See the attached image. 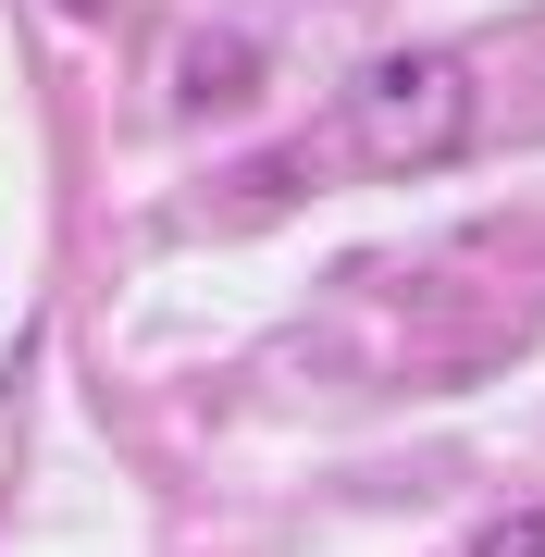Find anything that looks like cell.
<instances>
[{"mask_svg": "<svg viewBox=\"0 0 545 557\" xmlns=\"http://www.w3.org/2000/svg\"><path fill=\"white\" fill-rule=\"evenodd\" d=\"M75 13H100V0H75Z\"/></svg>", "mask_w": 545, "mask_h": 557, "instance_id": "cell-3", "label": "cell"}, {"mask_svg": "<svg viewBox=\"0 0 545 557\" xmlns=\"http://www.w3.org/2000/svg\"><path fill=\"white\" fill-rule=\"evenodd\" d=\"M459 557H545V508H508V520H484Z\"/></svg>", "mask_w": 545, "mask_h": 557, "instance_id": "cell-2", "label": "cell"}, {"mask_svg": "<svg viewBox=\"0 0 545 557\" xmlns=\"http://www.w3.org/2000/svg\"><path fill=\"white\" fill-rule=\"evenodd\" d=\"M471 137H484V100H471L459 50H384L335 100V161L347 174H434V161H459Z\"/></svg>", "mask_w": 545, "mask_h": 557, "instance_id": "cell-1", "label": "cell"}]
</instances>
